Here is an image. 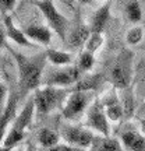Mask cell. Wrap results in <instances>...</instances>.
Instances as JSON below:
<instances>
[{"label":"cell","mask_w":145,"mask_h":151,"mask_svg":"<svg viewBox=\"0 0 145 151\" xmlns=\"http://www.w3.org/2000/svg\"><path fill=\"white\" fill-rule=\"evenodd\" d=\"M6 48L13 53L18 67V97H25L28 92L36 91L42 81V73L46 63V53H39L36 56H25L7 45Z\"/></svg>","instance_id":"6da1fadb"},{"label":"cell","mask_w":145,"mask_h":151,"mask_svg":"<svg viewBox=\"0 0 145 151\" xmlns=\"http://www.w3.org/2000/svg\"><path fill=\"white\" fill-rule=\"evenodd\" d=\"M69 90L66 88H56V87H45L38 88L34 95V104H35V113L38 118L46 116L54 111L56 108L61 106L69 97Z\"/></svg>","instance_id":"7a4b0ae2"},{"label":"cell","mask_w":145,"mask_h":151,"mask_svg":"<svg viewBox=\"0 0 145 151\" xmlns=\"http://www.w3.org/2000/svg\"><path fill=\"white\" fill-rule=\"evenodd\" d=\"M34 113H35L34 98H29L28 102L25 104V106L21 109V112L16 116L14 122L11 124V129L9 130V133L6 134L4 140L1 143V146L14 150V147L18 146V144L24 140V137H25V130L31 126Z\"/></svg>","instance_id":"3957f363"},{"label":"cell","mask_w":145,"mask_h":151,"mask_svg":"<svg viewBox=\"0 0 145 151\" xmlns=\"http://www.w3.org/2000/svg\"><path fill=\"white\" fill-rule=\"evenodd\" d=\"M133 52L123 50L110 69V83L117 90H126L133 78Z\"/></svg>","instance_id":"277c9868"},{"label":"cell","mask_w":145,"mask_h":151,"mask_svg":"<svg viewBox=\"0 0 145 151\" xmlns=\"http://www.w3.org/2000/svg\"><path fill=\"white\" fill-rule=\"evenodd\" d=\"M94 92L91 91H71L64 105L61 108V113L67 120H77L82 116V113L89 108L94 102Z\"/></svg>","instance_id":"5b68a950"},{"label":"cell","mask_w":145,"mask_h":151,"mask_svg":"<svg viewBox=\"0 0 145 151\" xmlns=\"http://www.w3.org/2000/svg\"><path fill=\"white\" fill-rule=\"evenodd\" d=\"M35 4H36L39 10L42 11V14L46 18L49 27L64 41L67 38V34H69V27H70L69 20L57 11L53 1H35Z\"/></svg>","instance_id":"8992f818"},{"label":"cell","mask_w":145,"mask_h":151,"mask_svg":"<svg viewBox=\"0 0 145 151\" xmlns=\"http://www.w3.org/2000/svg\"><path fill=\"white\" fill-rule=\"evenodd\" d=\"M60 136L69 146L80 148V150L89 148L95 137L89 129H84L80 126H73V124H63L60 129Z\"/></svg>","instance_id":"52a82bcc"},{"label":"cell","mask_w":145,"mask_h":151,"mask_svg":"<svg viewBox=\"0 0 145 151\" xmlns=\"http://www.w3.org/2000/svg\"><path fill=\"white\" fill-rule=\"evenodd\" d=\"M85 124H86V127H89V129L101 133L105 137H109V133H110L109 119L106 116V113H105V109H103V105L101 102V99L95 98L94 102L89 105V108L86 109Z\"/></svg>","instance_id":"ba28073f"},{"label":"cell","mask_w":145,"mask_h":151,"mask_svg":"<svg viewBox=\"0 0 145 151\" xmlns=\"http://www.w3.org/2000/svg\"><path fill=\"white\" fill-rule=\"evenodd\" d=\"M81 78V71L77 66H67L60 70L50 71L45 78H42L41 84L45 87H56V88H63L67 86L77 84Z\"/></svg>","instance_id":"9c48e42d"},{"label":"cell","mask_w":145,"mask_h":151,"mask_svg":"<svg viewBox=\"0 0 145 151\" xmlns=\"http://www.w3.org/2000/svg\"><path fill=\"white\" fill-rule=\"evenodd\" d=\"M17 102H18V95L16 92L11 91L9 94V99H7V105H6L4 111L0 116V144L3 143L6 137V132H7V127L9 124L14 122L16 119V109H17Z\"/></svg>","instance_id":"30bf717a"},{"label":"cell","mask_w":145,"mask_h":151,"mask_svg":"<svg viewBox=\"0 0 145 151\" xmlns=\"http://www.w3.org/2000/svg\"><path fill=\"white\" fill-rule=\"evenodd\" d=\"M101 102H102L105 113H106V116H108L109 120L119 122L121 118H124L123 109H121V105H120V99H119L117 94H116L114 90L108 92L106 97L103 98Z\"/></svg>","instance_id":"8fae6325"},{"label":"cell","mask_w":145,"mask_h":151,"mask_svg":"<svg viewBox=\"0 0 145 151\" xmlns=\"http://www.w3.org/2000/svg\"><path fill=\"white\" fill-rule=\"evenodd\" d=\"M120 139H121V146H124L129 151H145V134L140 133L138 130H123Z\"/></svg>","instance_id":"7c38bea8"},{"label":"cell","mask_w":145,"mask_h":151,"mask_svg":"<svg viewBox=\"0 0 145 151\" xmlns=\"http://www.w3.org/2000/svg\"><path fill=\"white\" fill-rule=\"evenodd\" d=\"M91 35V29L89 27H86L84 24H77L70 32L67 34V46H70L71 49H80L82 46H85L88 38Z\"/></svg>","instance_id":"4fadbf2b"},{"label":"cell","mask_w":145,"mask_h":151,"mask_svg":"<svg viewBox=\"0 0 145 151\" xmlns=\"http://www.w3.org/2000/svg\"><path fill=\"white\" fill-rule=\"evenodd\" d=\"M3 27H4L6 35L10 38V39H13L16 43L21 45V46H27V48L35 46V45L24 35V31H20V29L14 25V22H13V20H11V17L9 16V14L3 16Z\"/></svg>","instance_id":"5bb4252c"},{"label":"cell","mask_w":145,"mask_h":151,"mask_svg":"<svg viewBox=\"0 0 145 151\" xmlns=\"http://www.w3.org/2000/svg\"><path fill=\"white\" fill-rule=\"evenodd\" d=\"M24 35L29 39V41H35V42L41 43V45H49L50 39H52V34L50 29L45 25H39V24H32L28 25L24 29Z\"/></svg>","instance_id":"9a60e30c"},{"label":"cell","mask_w":145,"mask_h":151,"mask_svg":"<svg viewBox=\"0 0 145 151\" xmlns=\"http://www.w3.org/2000/svg\"><path fill=\"white\" fill-rule=\"evenodd\" d=\"M109 17H110V3L106 1L92 16V21H91V25H89L91 32L102 34L103 28H105V25H106V22L109 20Z\"/></svg>","instance_id":"2e32d148"},{"label":"cell","mask_w":145,"mask_h":151,"mask_svg":"<svg viewBox=\"0 0 145 151\" xmlns=\"http://www.w3.org/2000/svg\"><path fill=\"white\" fill-rule=\"evenodd\" d=\"M89 148L91 151H123V146L117 139L105 136H95Z\"/></svg>","instance_id":"e0dca14e"},{"label":"cell","mask_w":145,"mask_h":151,"mask_svg":"<svg viewBox=\"0 0 145 151\" xmlns=\"http://www.w3.org/2000/svg\"><path fill=\"white\" fill-rule=\"evenodd\" d=\"M60 140V134L56 133L54 130L48 129V127H43L38 132V143L45 148V150H49L52 147L57 146Z\"/></svg>","instance_id":"ac0fdd59"},{"label":"cell","mask_w":145,"mask_h":151,"mask_svg":"<svg viewBox=\"0 0 145 151\" xmlns=\"http://www.w3.org/2000/svg\"><path fill=\"white\" fill-rule=\"evenodd\" d=\"M101 81H102V76L101 74L86 76L84 78H80V81L75 84V88L73 91H91V92H94V90L101 84Z\"/></svg>","instance_id":"d6986e66"},{"label":"cell","mask_w":145,"mask_h":151,"mask_svg":"<svg viewBox=\"0 0 145 151\" xmlns=\"http://www.w3.org/2000/svg\"><path fill=\"white\" fill-rule=\"evenodd\" d=\"M121 95H120V105L123 109L124 118H130L133 113H134V95L131 91V87L126 88V90H120Z\"/></svg>","instance_id":"ffe728a7"},{"label":"cell","mask_w":145,"mask_h":151,"mask_svg":"<svg viewBox=\"0 0 145 151\" xmlns=\"http://www.w3.org/2000/svg\"><path fill=\"white\" fill-rule=\"evenodd\" d=\"M46 60H49L52 65L56 66H64L71 63V55L61 52V50H56V49H48L46 52Z\"/></svg>","instance_id":"44dd1931"},{"label":"cell","mask_w":145,"mask_h":151,"mask_svg":"<svg viewBox=\"0 0 145 151\" xmlns=\"http://www.w3.org/2000/svg\"><path fill=\"white\" fill-rule=\"evenodd\" d=\"M126 16L131 22H138L142 18V11H141V6L138 1H127L126 3Z\"/></svg>","instance_id":"7402d4cb"},{"label":"cell","mask_w":145,"mask_h":151,"mask_svg":"<svg viewBox=\"0 0 145 151\" xmlns=\"http://www.w3.org/2000/svg\"><path fill=\"white\" fill-rule=\"evenodd\" d=\"M95 65V58L94 55L89 53V52H81L80 56H78V62H77V67L80 71H89Z\"/></svg>","instance_id":"603a6c76"},{"label":"cell","mask_w":145,"mask_h":151,"mask_svg":"<svg viewBox=\"0 0 145 151\" xmlns=\"http://www.w3.org/2000/svg\"><path fill=\"white\" fill-rule=\"evenodd\" d=\"M102 43H103V35L102 34L91 32V35H89L88 41H86V43H85V50L94 55L98 49L102 46Z\"/></svg>","instance_id":"cb8c5ba5"},{"label":"cell","mask_w":145,"mask_h":151,"mask_svg":"<svg viewBox=\"0 0 145 151\" xmlns=\"http://www.w3.org/2000/svg\"><path fill=\"white\" fill-rule=\"evenodd\" d=\"M137 92L145 98V59L141 60L137 69Z\"/></svg>","instance_id":"d4e9b609"},{"label":"cell","mask_w":145,"mask_h":151,"mask_svg":"<svg viewBox=\"0 0 145 151\" xmlns=\"http://www.w3.org/2000/svg\"><path fill=\"white\" fill-rule=\"evenodd\" d=\"M142 38H144V29L141 27H133L130 28L126 35V41L129 45H138Z\"/></svg>","instance_id":"484cf974"},{"label":"cell","mask_w":145,"mask_h":151,"mask_svg":"<svg viewBox=\"0 0 145 151\" xmlns=\"http://www.w3.org/2000/svg\"><path fill=\"white\" fill-rule=\"evenodd\" d=\"M9 90H7V87L4 86V83L0 80V116H1V113L4 111L6 105H7V99H9Z\"/></svg>","instance_id":"4316f807"},{"label":"cell","mask_w":145,"mask_h":151,"mask_svg":"<svg viewBox=\"0 0 145 151\" xmlns=\"http://www.w3.org/2000/svg\"><path fill=\"white\" fill-rule=\"evenodd\" d=\"M16 4L17 1H14V0H1L0 1V11H1V14L6 16L9 11H11L16 7Z\"/></svg>","instance_id":"83f0119b"},{"label":"cell","mask_w":145,"mask_h":151,"mask_svg":"<svg viewBox=\"0 0 145 151\" xmlns=\"http://www.w3.org/2000/svg\"><path fill=\"white\" fill-rule=\"evenodd\" d=\"M46 151H84V150H80V148H75V147H71L69 144H57V146L52 147Z\"/></svg>","instance_id":"f1b7e54d"},{"label":"cell","mask_w":145,"mask_h":151,"mask_svg":"<svg viewBox=\"0 0 145 151\" xmlns=\"http://www.w3.org/2000/svg\"><path fill=\"white\" fill-rule=\"evenodd\" d=\"M0 151H11V148H7V147H4V146H1V144H0Z\"/></svg>","instance_id":"f546056e"},{"label":"cell","mask_w":145,"mask_h":151,"mask_svg":"<svg viewBox=\"0 0 145 151\" xmlns=\"http://www.w3.org/2000/svg\"><path fill=\"white\" fill-rule=\"evenodd\" d=\"M141 124H142V130H144V133H145V120H142V122H141Z\"/></svg>","instance_id":"4dcf8cb0"},{"label":"cell","mask_w":145,"mask_h":151,"mask_svg":"<svg viewBox=\"0 0 145 151\" xmlns=\"http://www.w3.org/2000/svg\"><path fill=\"white\" fill-rule=\"evenodd\" d=\"M11 151H24V150H22L21 147H20V148H16V150H11Z\"/></svg>","instance_id":"1f68e13d"}]
</instances>
